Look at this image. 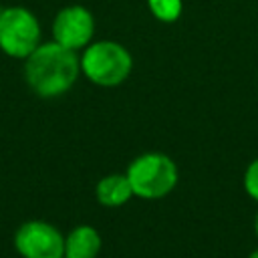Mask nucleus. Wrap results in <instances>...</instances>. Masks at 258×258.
Listing matches in <instances>:
<instances>
[{
	"mask_svg": "<svg viewBox=\"0 0 258 258\" xmlns=\"http://www.w3.org/2000/svg\"><path fill=\"white\" fill-rule=\"evenodd\" d=\"M81 75V56L54 40L40 42L24 58V79L30 91L42 99L64 95Z\"/></svg>",
	"mask_w": 258,
	"mask_h": 258,
	"instance_id": "1",
	"label": "nucleus"
},
{
	"mask_svg": "<svg viewBox=\"0 0 258 258\" xmlns=\"http://www.w3.org/2000/svg\"><path fill=\"white\" fill-rule=\"evenodd\" d=\"M125 173L131 183L133 196L149 202L169 196L179 181L177 163L161 151H145L137 155L127 165Z\"/></svg>",
	"mask_w": 258,
	"mask_h": 258,
	"instance_id": "2",
	"label": "nucleus"
},
{
	"mask_svg": "<svg viewBox=\"0 0 258 258\" xmlns=\"http://www.w3.org/2000/svg\"><path fill=\"white\" fill-rule=\"evenodd\" d=\"M133 71V56L117 40H93L83 48L81 73L97 87H119Z\"/></svg>",
	"mask_w": 258,
	"mask_h": 258,
	"instance_id": "3",
	"label": "nucleus"
},
{
	"mask_svg": "<svg viewBox=\"0 0 258 258\" xmlns=\"http://www.w3.org/2000/svg\"><path fill=\"white\" fill-rule=\"evenodd\" d=\"M40 22L24 6L0 8V50L12 58H26L40 44Z\"/></svg>",
	"mask_w": 258,
	"mask_h": 258,
	"instance_id": "4",
	"label": "nucleus"
},
{
	"mask_svg": "<svg viewBox=\"0 0 258 258\" xmlns=\"http://www.w3.org/2000/svg\"><path fill=\"white\" fill-rule=\"evenodd\" d=\"M14 248L22 258H64V236L48 222L28 220L18 226Z\"/></svg>",
	"mask_w": 258,
	"mask_h": 258,
	"instance_id": "5",
	"label": "nucleus"
},
{
	"mask_svg": "<svg viewBox=\"0 0 258 258\" xmlns=\"http://www.w3.org/2000/svg\"><path fill=\"white\" fill-rule=\"evenodd\" d=\"M93 36H95V16L89 8L81 4H71L56 12L52 20L54 42L71 50H81L93 42Z\"/></svg>",
	"mask_w": 258,
	"mask_h": 258,
	"instance_id": "6",
	"label": "nucleus"
},
{
	"mask_svg": "<svg viewBox=\"0 0 258 258\" xmlns=\"http://www.w3.org/2000/svg\"><path fill=\"white\" fill-rule=\"evenodd\" d=\"M101 246V234L93 226L81 224L64 236V258H97Z\"/></svg>",
	"mask_w": 258,
	"mask_h": 258,
	"instance_id": "7",
	"label": "nucleus"
},
{
	"mask_svg": "<svg viewBox=\"0 0 258 258\" xmlns=\"http://www.w3.org/2000/svg\"><path fill=\"white\" fill-rule=\"evenodd\" d=\"M95 198L105 208H119L135 196L127 179V173H107L97 181Z\"/></svg>",
	"mask_w": 258,
	"mask_h": 258,
	"instance_id": "8",
	"label": "nucleus"
},
{
	"mask_svg": "<svg viewBox=\"0 0 258 258\" xmlns=\"http://www.w3.org/2000/svg\"><path fill=\"white\" fill-rule=\"evenodd\" d=\"M151 16L159 22H175L183 12V0H145Z\"/></svg>",
	"mask_w": 258,
	"mask_h": 258,
	"instance_id": "9",
	"label": "nucleus"
},
{
	"mask_svg": "<svg viewBox=\"0 0 258 258\" xmlns=\"http://www.w3.org/2000/svg\"><path fill=\"white\" fill-rule=\"evenodd\" d=\"M242 185H244V191L254 200L258 202V157H254L246 171H244V177H242Z\"/></svg>",
	"mask_w": 258,
	"mask_h": 258,
	"instance_id": "10",
	"label": "nucleus"
},
{
	"mask_svg": "<svg viewBox=\"0 0 258 258\" xmlns=\"http://www.w3.org/2000/svg\"><path fill=\"white\" fill-rule=\"evenodd\" d=\"M254 234L258 238V212H256V218H254Z\"/></svg>",
	"mask_w": 258,
	"mask_h": 258,
	"instance_id": "11",
	"label": "nucleus"
},
{
	"mask_svg": "<svg viewBox=\"0 0 258 258\" xmlns=\"http://www.w3.org/2000/svg\"><path fill=\"white\" fill-rule=\"evenodd\" d=\"M246 258H258V248H256V250H252V252H250Z\"/></svg>",
	"mask_w": 258,
	"mask_h": 258,
	"instance_id": "12",
	"label": "nucleus"
}]
</instances>
